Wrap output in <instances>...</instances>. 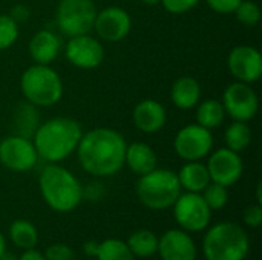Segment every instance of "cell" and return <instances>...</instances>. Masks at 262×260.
Masks as SVG:
<instances>
[{
    "instance_id": "cell-1",
    "label": "cell",
    "mask_w": 262,
    "mask_h": 260,
    "mask_svg": "<svg viewBox=\"0 0 262 260\" xmlns=\"http://www.w3.org/2000/svg\"><path fill=\"white\" fill-rule=\"evenodd\" d=\"M126 147V139L120 132L100 127L83 133L77 146V156L84 172L107 178L124 167Z\"/></svg>"
},
{
    "instance_id": "cell-2",
    "label": "cell",
    "mask_w": 262,
    "mask_h": 260,
    "mask_svg": "<svg viewBox=\"0 0 262 260\" xmlns=\"http://www.w3.org/2000/svg\"><path fill=\"white\" fill-rule=\"evenodd\" d=\"M81 136V126L75 120L55 116L37 127L32 143L38 158L49 164H57L77 150Z\"/></svg>"
},
{
    "instance_id": "cell-3",
    "label": "cell",
    "mask_w": 262,
    "mask_h": 260,
    "mask_svg": "<svg viewBox=\"0 0 262 260\" xmlns=\"http://www.w3.org/2000/svg\"><path fill=\"white\" fill-rule=\"evenodd\" d=\"M38 187L48 207L57 213L75 210L83 199V187L75 175L57 164H49L41 170Z\"/></svg>"
},
{
    "instance_id": "cell-4",
    "label": "cell",
    "mask_w": 262,
    "mask_h": 260,
    "mask_svg": "<svg viewBox=\"0 0 262 260\" xmlns=\"http://www.w3.org/2000/svg\"><path fill=\"white\" fill-rule=\"evenodd\" d=\"M203 241L206 260H246L250 253L247 231L235 222H218L207 227Z\"/></svg>"
},
{
    "instance_id": "cell-5",
    "label": "cell",
    "mask_w": 262,
    "mask_h": 260,
    "mask_svg": "<svg viewBox=\"0 0 262 260\" xmlns=\"http://www.w3.org/2000/svg\"><path fill=\"white\" fill-rule=\"evenodd\" d=\"M135 192L138 201L146 208L161 211L172 208L181 195V185L175 172L169 169H155L140 176Z\"/></svg>"
},
{
    "instance_id": "cell-6",
    "label": "cell",
    "mask_w": 262,
    "mask_h": 260,
    "mask_svg": "<svg viewBox=\"0 0 262 260\" xmlns=\"http://www.w3.org/2000/svg\"><path fill=\"white\" fill-rule=\"evenodd\" d=\"M21 93L37 107H51L63 97V81L49 64L29 66L20 78Z\"/></svg>"
},
{
    "instance_id": "cell-7",
    "label": "cell",
    "mask_w": 262,
    "mask_h": 260,
    "mask_svg": "<svg viewBox=\"0 0 262 260\" xmlns=\"http://www.w3.org/2000/svg\"><path fill=\"white\" fill-rule=\"evenodd\" d=\"M95 17L97 8L92 0H60L57 8V25L68 37L89 34Z\"/></svg>"
},
{
    "instance_id": "cell-8",
    "label": "cell",
    "mask_w": 262,
    "mask_h": 260,
    "mask_svg": "<svg viewBox=\"0 0 262 260\" xmlns=\"http://www.w3.org/2000/svg\"><path fill=\"white\" fill-rule=\"evenodd\" d=\"M172 208L177 224L187 233H200L210 225L213 211L209 208L201 193H181Z\"/></svg>"
},
{
    "instance_id": "cell-9",
    "label": "cell",
    "mask_w": 262,
    "mask_h": 260,
    "mask_svg": "<svg viewBox=\"0 0 262 260\" xmlns=\"http://www.w3.org/2000/svg\"><path fill=\"white\" fill-rule=\"evenodd\" d=\"M173 149L184 161H201L213 149L212 132L196 123L187 124L177 133Z\"/></svg>"
},
{
    "instance_id": "cell-10",
    "label": "cell",
    "mask_w": 262,
    "mask_h": 260,
    "mask_svg": "<svg viewBox=\"0 0 262 260\" xmlns=\"http://www.w3.org/2000/svg\"><path fill=\"white\" fill-rule=\"evenodd\" d=\"M223 106L233 121L247 123L255 118L259 109L256 92L247 83L235 81L229 84L223 93Z\"/></svg>"
},
{
    "instance_id": "cell-11",
    "label": "cell",
    "mask_w": 262,
    "mask_h": 260,
    "mask_svg": "<svg viewBox=\"0 0 262 260\" xmlns=\"http://www.w3.org/2000/svg\"><path fill=\"white\" fill-rule=\"evenodd\" d=\"M38 161L32 139L11 135L0 143V164L12 172H29Z\"/></svg>"
},
{
    "instance_id": "cell-12",
    "label": "cell",
    "mask_w": 262,
    "mask_h": 260,
    "mask_svg": "<svg viewBox=\"0 0 262 260\" xmlns=\"http://www.w3.org/2000/svg\"><path fill=\"white\" fill-rule=\"evenodd\" d=\"M206 166L209 170L210 181L221 184L227 188L235 185L244 173L243 158L238 152H233L227 147L215 150Z\"/></svg>"
},
{
    "instance_id": "cell-13",
    "label": "cell",
    "mask_w": 262,
    "mask_h": 260,
    "mask_svg": "<svg viewBox=\"0 0 262 260\" xmlns=\"http://www.w3.org/2000/svg\"><path fill=\"white\" fill-rule=\"evenodd\" d=\"M227 64L236 81L252 84L262 77V55L253 46L241 44L233 48L229 54Z\"/></svg>"
},
{
    "instance_id": "cell-14",
    "label": "cell",
    "mask_w": 262,
    "mask_h": 260,
    "mask_svg": "<svg viewBox=\"0 0 262 260\" xmlns=\"http://www.w3.org/2000/svg\"><path fill=\"white\" fill-rule=\"evenodd\" d=\"M66 58L78 69H95L104 60V48L98 38L88 34L71 37L66 43Z\"/></svg>"
},
{
    "instance_id": "cell-15",
    "label": "cell",
    "mask_w": 262,
    "mask_h": 260,
    "mask_svg": "<svg viewBox=\"0 0 262 260\" xmlns=\"http://www.w3.org/2000/svg\"><path fill=\"white\" fill-rule=\"evenodd\" d=\"M132 28V18L129 12L118 6H109L103 11H97L94 29L104 41H121L127 37Z\"/></svg>"
},
{
    "instance_id": "cell-16",
    "label": "cell",
    "mask_w": 262,
    "mask_h": 260,
    "mask_svg": "<svg viewBox=\"0 0 262 260\" xmlns=\"http://www.w3.org/2000/svg\"><path fill=\"white\" fill-rule=\"evenodd\" d=\"M161 260H196L198 250L190 233L175 228L158 238V250Z\"/></svg>"
},
{
    "instance_id": "cell-17",
    "label": "cell",
    "mask_w": 262,
    "mask_h": 260,
    "mask_svg": "<svg viewBox=\"0 0 262 260\" xmlns=\"http://www.w3.org/2000/svg\"><path fill=\"white\" fill-rule=\"evenodd\" d=\"M132 118L138 130L144 133H157L166 126L167 113L160 101L146 98L135 106Z\"/></svg>"
},
{
    "instance_id": "cell-18",
    "label": "cell",
    "mask_w": 262,
    "mask_h": 260,
    "mask_svg": "<svg viewBox=\"0 0 262 260\" xmlns=\"http://www.w3.org/2000/svg\"><path fill=\"white\" fill-rule=\"evenodd\" d=\"M60 49H61L60 38L49 29H41L35 32L28 46L29 55L37 64L52 63L57 58Z\"/></svg>"
},
{
    "instance_id": "cell-19",
    "label": "cell",
    "mask_w": 262,
    "mask_h": 260,
    "mask_svg": "<svg viewBox=\"0 0 262 260\" xmlns=\"http://www.w3.org/2000/svg\"><path fill=\"white\" fill-rule=\"evenodd\" d=\"M157 153L146 143H132L126 147L124 166L137 176H143L157 169Z\"/></svg>"
},
{
    "instance_id": "cell-20",
    "label": "cell",
    "mask_w": 262,
    "mask_h": 260,
    "mask_svg": "<svg viewBox=\"0 0 262 260\" xmlns=\"http://www.w3.org/2000/svg\"><path fill=\"white\" fill-rule=\"evenodd\" d=\"M170 100L178 109L189 110L201 100V84L193 77H180L170 89Z\"/></svg>"
},
{
    "instance_id": "cell-21",
    "label": "cell",
    "mask_w": 262,
    "mask_h": 260,
    "mask_svg": "<svg viewBox=\"0 0 262 260\" xmlns=\"http://www.w3.org/2000/svg\"><path fill=\"white\" fill-rule=\"evenodd\" d=\"M177 176H178L181 190L192 192V193H201L212 182L207 166L201 164L200 161H187L180 169Z\"/></svg>"
},
{
    "instance_id": "cell-22",
    "label": "cell",
    "mask_w": 262,
    "mask_h": 260,
    "mask_svg": "<svg viewBox=\"0 0 262 260\" xmlns=\"http://www.w3.org/2000/svg\"><path fill=\"white\" fill-rule=\"evenodd\" d=\"M40 126L37 106H34L29 101H20L12 113V130L14 135L23 136V138H32L37 127Z\"/></svg>"
},
{
    "instance_id": "cell-23",
    "label": "cell",
    "mask_w": 262,
    "mask_h": 260,
    "mask_svg": "<svg viewBox=\"0 0 262 260\" xmlns=\"http://www.w3.org/2000/svg\"><path fill=\"white\" fill-rule=\"evenodd\" d=\"M126 244H127L130 253L134 254V257L147 259V257H152L157 254L158 236L147 228H140V230H135L134 233H130Z\"/></svg>"
},
{
    "instance_id": "cell-24",
    "label": "cell",
    "mask_w": 262,
    "mask_h": 260,
    "mask_svg": "<svg viewBox=\"0 0 262 260\" xmlns=\"http://www.w3.org/2000/svg\"><path fill=\"white\" fill-rule=\"evenodd\" d=\"M196 124L212 130L220 127L226 120V110L218 100H204L196 104Z\"/></svg>"
},
{
    "instance_id": "cell-25",
    "label": "cell",
    "mask_w": 262,
    "mask_h": 260,
    "mask_svg": "<svg viewBox=\"0 0 262 260\" xmlns=\"http://www.w3.org/2000/svg\"><path fill=\"white\" fill-rule=\"evenodd\" d=\"M9 241L20 250H31L38 244V231L32 222L17 219L9 227Z\"/></svg>"
},
{
    "instance_id": "cell-26",
    "label": "cell",
    "mask_w": 262,
    "mask_h": 260,
    "mask_svg": "<svg viewBox=\"0 0 262 260\" xmlns=\"http://www.w3.org/2000/svg\"><path fill=\"white\" fill-rule=\"evenodd\" d=\"M226 147L233 152H243L246 150L252 143V129L247 123L243 121H233L224 135Z\"/></svg>"
},
{
    "instance_id": "cell-27",
    "label": "cell",
    "mask_w": 262,
    "mask_h": 260,
    "mask_svg": "<svg viewBox=\"0 0 262 260\" xmlns=\"http://www.w3.org/2000/svg\"><path fill=\"white\" fill-rule=\"evenodd\" d=\"M97 260H135L134 254L130 253L126 241L109 238L98 244Z\"/></svg>"
},
{
    "instance_id": "cell-28",
    "label": "cell",
    "mask_w": 262,
    "mask_h": 260,
    "mask_svg": "<svg viewBox=\"0 0 262 260\" xmlns=\"http://www.w3.org/2000/svg\"><path fill=\"white\" fill-rule=\"evenodd\" d=\"M201 196L204 198L206 204L209 205V208L212 211L223 210L229 202V190H227V187H224L221 184H216V182H210L201 192Z\"/></svg>"
},
{
    "instance_id": "cell-29",
    "label": "cell",
    "mask_w": 262,
    "mask_h": 260,
    "mask_svg": "<svg viewBox=\"0 0 262 260\" xmlns=\"http://www.w3.org/2000/svg\"><path fill=\"white\" fill-rule=\"evenodd\" d=\"M18 37V23L9 14H0V51L11 48Z\"/></svg>"
},
{
    "instance_id": "cell-30",
    "label": "cell",
    "mask_w": 262,
    "mask_h": 260,
    "mask_svg": "<svg viewBox=\"0 0 262 260\" xmlns=\"http://www.w3.org/2000/svg\"><path fill=\"white\" fill-rule=\"evenodd\" d=\"M238 18V21H241L246 26H256L261 20V9L255 2L250 0H243L238 8L233 12Z\"/></svg>"
},
{
    "instance_id": "cell-31",
    "label": "cell",
    "mask_w": 262,
    "mask_h": 260,
    "mask_svg": "<svg viewBox=\"0 0 262 260\" xmlns=\"http://www.w3.org/2000/svg\"><path fill=\"white\" fill-rule=\"evenodd\" d=\"M43 256L46 260H72L74 259V250L61 242L49 245L45 251Z\"/></svg>"
},
{
    "instance_id": "cell-32",
    "label": "cell",
    "mask_w": 262,
    "mask_h": 260,
    "mask_svg": "<svg viewBox=\"0 0 262 260\" xmlns=\"http://www.w3.org/2000/svg\"><path fill=\"white\" fill-rule=\"evenodd\" d=\"M201 0H160L164 9L170 14H184L193 9Z\"/></svg>"
},
{
    "instance_id": "cell-33",
    "label": "cell",
    "mask_w": 262,
    "mask_h": 260,
    "mask_svg": "<svg viewBox=\"0 0 262 260\" xmlns=\"http://www.w3.org/2000/svg\"><path fill=\"white\" fill-rule=\"evenodd\" d=\"M244 224L249 228H259L262 224V207L261 204H255V205H249L244 210L243 215Z\"/></svg>"
},
{
    "instance_id": "cell-34",
    "label": "cell",
    "mask_w": 262,
    "mask_h": 260,
    "mask_svg": "<svg viewBox=\"0 0 262 260\" xmlns=\"http://www.w3.org/2000/svg\"><path fill=\"white\" fill-rule=\"evenodd\" d=\"M243 0H206L210 9L218 14H233Z\"/></svg>"
},
{
    "instance_id": "cell-35",
    "label": "cell",
    "mask_w": 262,
    "mask_h": 260,
    "mask_svg": "<svg viewBox=\"0 0 262 260\" xmlns=\"http://www.w3.org/2000/svg\"><path fill=\"white\" fill-rule=\"evenodd\" d=\"M17 23H20V21H25V20H28L29 18V15H31V12H29V8H26L25 5H15L12 9H11V14H9Z\"/></svg>"
},
{
    "instance_id": "cell-36",
    "label": "cell",
    "mask_w": 262,
    "mask_h": 260,
    "mask_svg": "<svg viewBox=\"0 0 262 260\" xmlns=\"http://www.w3.org/2000/svg\"><path fill=\"white\" fill-rule=\"evenodd\" d=\"M18 260H46L43 253L35 250V248H31V250H23L21 256L18 257Z\"/></svg>"
},
{
    "instance_id": "cell-37",
    "label": "cell",
    "mask_w": 262,
    "mask_h": 260,
    "mask_svg": "<svg viewBox=\"0 0 262 260\" xmlns=\"http://www.w3.org/2000/svg\"><path fill=\"white\" fill-rule=\"evenodd\" d=\"M98 244L100 242H97V241H88V242H84V245H83L84 254L88 257H95L97 256V251H98Z\"/></svg>"
},
{
    "instance_id": "cell-38",
    "label": "cell",
    "mask_w": 262,
    "mask_h": 260,
    "mask_svg": "<svg viewBox=\"0 0 262 260\" xmlns=\"http://www.w3.org/2000/svg\"><path fill=\"white\" fill-rule=\"evenodd\" d=\"M6 253V241H5V236L3 233L0 231V259L3 257V254Z\"/></svg>"
},
{
    "instance_id": "cell-39",
    "label": "cell",
    "mask_w": 262,
    "mask_h": 260,
    "mask_svg": "<svg viewBox=\"0 0 262 260\" xmlns=\"http://www.w3.org/2000/svg\"><path fill=\"white\" fill-rule=\"evenodd\" d=\"M141 2L146 3V5H152V6H155V5L160 3V0H141Z\"/></svg>"
}]
</instances>
